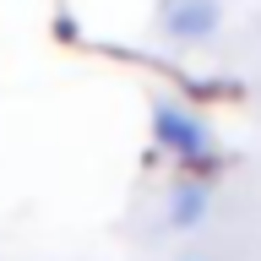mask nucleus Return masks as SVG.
<instances>
[{
    "instance_id": "obj_2",
    "label": "nucleus",
    "mask_w": 261,
    "mask_h": 261,
    "mask_svg": "<svg viewBox=\"0 0 261 261\" xmlns=\"http://www.w3.org/2000/svg\"><path fill=\"white\" fill-rule=\"evenodd\" d=\"M218 28H223V6L218 0H169L163 6L169 44H207Z\"/></svg>"
},
{
    "instance_id": "obj_1",
    "label": "nucleus",
    "mask_w": 261,
    "mask_h": 261,
    "mask_svg": "<svg viewBox=\"0 0 261 261\" xmlns=\"http://www.w3.org/2000/svg\"><path fill=\"white\" fill-rule=\"evenodd\" d=\"M152 142H158L179 169H191V174H201V179H212V169H218L207 120L196 109H185V103H169V98L152 103Z\"/></svg>"
},
{
    "instance_id": "obj_3",
    "label": "nucleus",
    "mask_w": 261,
    "mask_h": 261,
    "mask_svg": "<svg viewBox=\"0 0 261 261\" xmlns=\"http://www.w3.org/2000/svg\"><path fill=\"white\" fill-rule=\"evenodd\" d=\"M207 201H212V179H201V174L179 179L174 196H169V228H174V234L196 228L201 218H207Z\"/></svg>"
}]
</instances>
